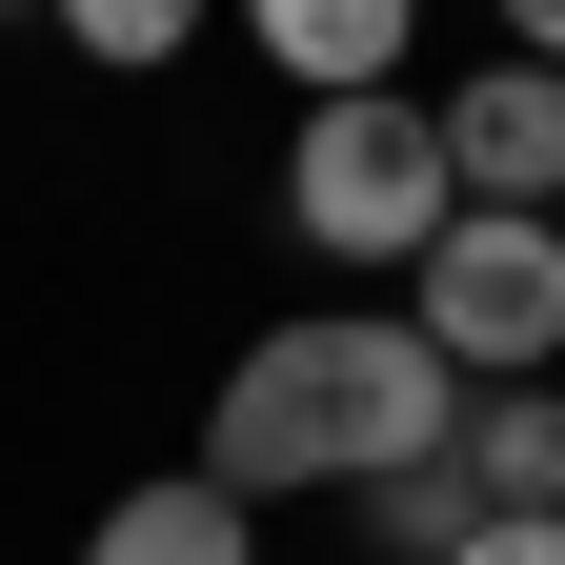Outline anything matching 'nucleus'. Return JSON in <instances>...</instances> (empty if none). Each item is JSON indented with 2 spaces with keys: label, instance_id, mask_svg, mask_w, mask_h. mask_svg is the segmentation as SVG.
I'll use <instances>...</instances> for the list:
<instances>
[{
  "label": "nucleus",
  "instance_id": "nucleus-1",
  "mask_svg": "<svg viewBox=\"0 0 565 565\" xmlns=\"http://www.w3.org/2000/svg\"><path fill=\"white\" fill-rule=\"evenodd\" d=\"M465 445V384H445V343H424L404 303H303V323H263L223 404H202V484L223 505H282V484H404V465H445Z\"/></svg>",
  "mask_w": 565,
  "mask_h": 565
},
{
  "label": "nucleus",
  "instance_id": "nucleus-2",
  "mask_svg": "<svg viewBox=\"0 0 565 565\" xmlns=\"http://www.w3.org/2000/svg\"><path fill=\"white\" fill-rule=\"evenodd\" d=\"M282 223H303L323 263H424V243L465 223V182H445V102H404V82L303 102V141H282Z\"/></svg>",
  "mask_w": 565,
  "mask_h": 565
},
{
  "label": "nucleus",
  "instance_id": "nucleus-3",
  "mask_svg": "<svg viewBox=\"0 0 565 565\" xmlns=\"http://www.w3.org/2000/svg\"><path fill=\"white\" fill-rule=\"evenodd\" d=\"M404 323L445 343V384H545L565 364V223L545 202H465V223L404 263Z\"/></svg>",
  "mask_w": 565,
  "mask_h": 565
},
{
  "label": "nucleus",
  "instance_id": "nucleus-4",
  "mask_svg": "<svg viewBox=\"0 0 565 565\" xmlns=\"http://www.w3.org/2000/svg\"><path fill=\"white\" fill-rule=\"evenodd\" d=\"M445 182H465V202H545V223H565V82H545V61L445 82Z\"/></svg>",
  "mask_w": 565,
  "mask_h": 565
},
{
  "label": "nucleus",
  "instance_id": "nucleus-5",
  "mask_svg": "<svg viewBox=\"0 0 565 565\" xmlns=\"http://www.w3.org/2000/svg\"><path fill=\"white\" fill-rule=\"evenodd\" d=\"M223 21L282 61L303 102H364V82H404V41H424V0H223Z\"/></svg>",
  "mask_w": 565,
  "mask_h": 565
},
{
  "label": "nucleus",
  "instance_id": "nucleus-6",
  "mask_svg": "<svg viewBox=\"0 0 565 565\" xmlns=\"http://www.w3.org/2000/svg\"><path fill=\"white\" fill-rule=\"evenodd\" d=\"M82 565H263V505H223L202 465H162V484H121L82 525Z\"/></svg>",
  "mask_w": 565,
  "mask_h": 565
},
{
  "label": "nucleus",
  "instance_id": "nucleus-7",
  "mask_svg": "<svg viewBox=\"0 0 565 565\" xmlns=\"http://www.w3.org/2000/svg\"><path fill=\"white\" fill-rule=\"evenodd\" d=\"M445 465H465V505H484V525L565 505V404H545V384H465V445H445Z\"/></svg>",
  "mask_w": 565,
  "mask_h": 565
},
{
  "label": "nucleus",
  "instance_id": "nucleus-8",
  "mask_svg": "<svg viewBox=\"0 0 565 565\" xmlns=\"http://www.w3.org/2000/svg\"><path fill=\"white\" fill-rule=\"evenodd\" d=\"M202 21H223V0H61V41H82V61H121V82H141V61H182Z\"/></svg>",
  "mask_w": 565,
  "mask_h": 565
},
{
  "label": "nucleus",
  "instance_id": "nucleus-9",
  "mask_svg": "<svg viewBox=\"0 0 565 565\" xmlns=\"http://www.w3.org/2000/svg\"><path fill=\"white\" fill-rule=\"evenodd\" d=\"M364 525H384V565H445L484 505H465V465H404V484H364Z\"/></svg>",
  "mask_w": 565,
  "mask_h": 565
},
{
  "label": "nucleus",
  "instance_id": "nucleus-10",
  "mask_svg": "<svg viewBox=\"0 0 565 565\" xmlns=\"http://www.w3.org/2000/svg\"><path fill=\"white\" fill-rule=\"evenodd\" d=\"M445 565H565V505H525V525H465Z\"/></svg>",
  "mask_w": 565,
  "mask_h": 565
},
{
  "label": "nucleus",
  "instance_id": "nucleus-11",
  "mask_svg": "<svg viewBox=\"0 0 565 565\" xmlns=\"http://www.w3.org/2000/svg\"><path fill=\"white\" fill-rule=\"evenodd\" d=\"M505 61H545V82H565V0H505Z\"/></svg>",
  "mask_w": 565,
  "mask_h": 565
},
{
  "label": "nucleus",
  "instance_id": "nucleus-12",
  "mask_svg": "<svg viewBox=\"0 0 565 565\" xmlns=\"http://www.w3.org/2000/svg\"><path fill=\"white\" fill-rule=\"evenodd\" d=\"M0 21H61V0H0Z\"/></svg>",
  "mask_w": 565,
  "mask_h": 565
}]
</instances>
